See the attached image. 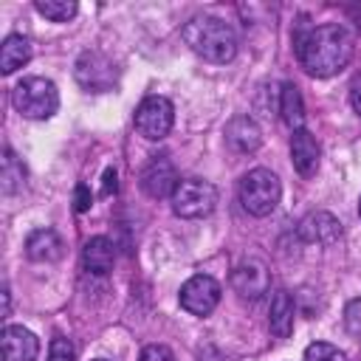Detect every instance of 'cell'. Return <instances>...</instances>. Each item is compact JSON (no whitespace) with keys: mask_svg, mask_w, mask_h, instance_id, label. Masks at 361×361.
<instances>
[{"mask_svg":"<svg viewBox=\"0 0 361 361\" xmlns=\"http://www.w3.org/2000/svg\"><path fill=\"white\" fill-rule=\"evenodd\" d=\"M296 56L310 76H336L353 59V34L338 23L316 25L296 39Z\"/></svg>","mask_w":361,"mask_h":361,"instance_id":"cell-1","label":"cell"},{"mask_svg":"<svg viewBox=\"0 0 361 361\" xmlns=\"http://www.w3.org/2000/svg\"><path fill=\"white\" fill-rule=\"evenodd\" d=\"M186 45L206 62L226 65L237 56V34L220 17H192L183 25Z\"/></svg>","mask_w":361,"mask_h":361,"instance_id":"cell-2","label":"cell"},{"mask_svg":"<svg viewBox=\"0 0 361 361\" xmlns=\"http://www.w3.org/2000/svg\"><path fill=\"white\" fill-rule=\"evenodd\" d=\"M279 197H282V183L271 169L257 166V169L243 175V180H240V203H243V209L248 214H254V217L271 214L276 209Z\"/></svg>","mask_w":361,"mask_h":361,"instance_id":"cell-3","label":"cell"},{"mask_svg":"<svg viewBox=\"0 0 361 361\" xmlns=\"http://www.w3.org/2000/svg\"><path fill=\"white\" fill-rule=\"evenodd\" d=\"M11 102L25 118H51L59 107V93L56 85L45 76H25L23 82H17Z\"/></svg>","mask_w":361,"mask_h":361,"instance_id":"cell-4","label":"cell"},{"mask_svg":"<svg viewBox=\"0 0 361 361\" xmlns=\"http://www.w3.org/2000/svg\"><path fill=\"white\" fill-rule=\"evenodd\" d=\"M217 206V189L209 180L200 178H186L178 183L175 195H172V212L183 220H197L212 214Z\"/></svg>","mask_w":361,"mask_h":361,"instance_id":"cell-5","label":"cell"},{"mask_svg":"<svg viewBox=\"0 0 361 361\" xmlns=\"http://www.w3.org/2000/svg\"><path fill=\"white\" fill-rule=\"evenodd\" d=\"M172 121H175V110H172V102L164 96H147L135 107V130L147 141L166 138L172 130Z\"/></svg>","mask_w":361,"mask_h":361,"instance_id":"cell-6","label":"cell"},{"mask_svg":"<svg viewBox=\"0 0 361 361\" xmlns=\"http://www.w3.org/2000/svg\"><path fill=\"white\" fill-rule=\"evenodd\" d=\"M76 82L85 87V90H90V93H104V90H110L113 85H116V65H113V59H107L104 54H99V51H85L79 59H76Z\"/></svg>","mask_w":361,"mask_h":361,"instance_id":"cell-7","label":"cell"},{"mask_svg":"<svg viewBox=\"0 0 361 361\" xmlns=\"http://www.w3.org/2000/svg\"><path fill=\"white\" fill-rule=\"evenodd\" d=\"M220 302V282L209 274H195L180 288V307L192 316H209Z\"/></svg>","mask_w":361,"mask_h":361,"instance_id":"cell-8","label":"cell"},{"mask_svg":"<svg viewBox=\"0 0 361 361\" xmlns=\"http://www.w3.org/2000/svg\"><path fill=\"white\" fill-rule=\"evenodd\" d=\"M178 172H175V164L166 158V155H155L147 166H144V172H141V189L149 195V197H169V195H175V189H178Z\"/></svg>","mask_w":361,"mask_h":361,"instance_id":"cell-9","label":"cell"},{"mask_svg":"<svg viewBox=\"0 0 361 361\" xmlns=\"http://www.w3.org/2000/svg\"><path fill=\"white\" fill-rule=\"evenodd\" d=\"M0 353H3V361H34L39 353V341L28 327L6 324L0 336Z\"/></svg>","mask_w":361,"mask_h":361,"instance_id":"cell-10","label":"cell"},{"mask_svg":"<svg viewBox=\"0 0 361 361\" xmlns=\"http://www.w3.org/2000/svg\"><path fill=\"white\" fill-rule=\"evenodd\" d=\"M268 285H271V276H268V268L259 259H245L231 274V288L243 299H259L268 290Z\"/></svg>","mask_w":361,"mask_h":361,"instance_id":"cell-11","label":"cell"},{"mask_svg":"<svg viewBox=\"0 0 361 361\" xmlns=\"http://www.w3.org/2000/svg\"><path fill=\"white\" fill-rule=\"evenodd\" d=\"M299 237L305 243H316V245H333L341 237V223L338 217H333L330 212H310L302 223H299Z\"/></svg>","mask_w":361,"mask_h":361,"instance_id":"cell-12","label":"cell"},{"mask_svg":"<svg viewBox=\"0 0 361 361\" xmlns=\"http://www.w3.org/2000/svg\"><path fill=\"white\" fill-rule=\"evenodd\" d=\"M290 158H293V166L302 178L316 175V169H319V141H316V135L307 133V130H293Z\"/></svg>","mask_w":361,"mask_h":361,"instance_id":"cell-13","label":"cell"},{"mask_svg":"<svg viewBox=\"0 0 361 361\" xmlns=\"http://www.w3.org/2000/svg\"><path fill=\"white\" fill-rule=\"evenodd\" d=\"M226 141L237 152H254L262 144V133H259V127H257L254 118L237 116V118H231L226 124Z\"/></svg>","mask_w":361,"mask_h":361,"instance_id":"cell-14","label":"cell"},{"mask_svg":"<svg viewBox=\"0 0 361 361\" xmlns=\"http://www.w3.org/2000/svg\"><path fill=\"white\" fill-rule=\"evenodd\" d=\"M62 237L54 228H37L25 240V254L34 262H54L62 257Z\"/></svg>","mask_w":361,"mask_h":361,"instance_id":"cell-15","label":"cell"},{"mask_svg":"<svg viewBox=\"0 0 361 361\" xmlns=\"http://www.w3.org/2000/svg\"><path fill=\"white\" fill-rule=\"evenodd\" d=\"M116 259V245L107 237H90L82 248V265L87 274H107Z\"/></svg>","mask_w":361,"mask_h":361,"instance_id":"cell-16","label":"cell"},{"mask_svg":"<svg viewBox=\"0 0 361 361\" xmlns=\"http://www.w3.org/2000/svg\"><path fill=\"white\" fill-rule=\"evenodd\" d=\"M293 316H296V307H293V296L288 290H276L274 299H271V313H268V327L276 338H288L293 333Z\"/></svg>","mask_w":361,"mask_h":361,"instance_id":"cell-17","label":"cell"},{"mask_svg":"<svg viewBox=\"0 0 361 361\" xmlns=\"http://www.w3.org/2000/svg\"><path fill=\"white\" fill-rule=\"evenodd\" d=\"M31 59V42L23 34H8L0 45V71L8 76Z\"/></svg>","mask_w":361,"mask_h":361,"instance_id":"cell-18","label":"cell"},{"mask_svg":"<svg viewBox=\"0 0 361 361\" xmlns=\"http://www.w3.org/2000/svg\"><path fill=\"white\" fill-rule=\"evenodd\" d=\"M279 113H282V121H285L290 130H302V124H305V104H302L299 87H296L293 82H285V85H282V93H279Z\"/></svg>","mask_w":361,"mask_h":361,"instance_id":"cell-19","label":"cell"},{"mask_svg":"<svg viewBox=\"0 0 361 361\" xmlns=\"http://www.w3.org/2000/svg\"><path fill=\"white\" fill-rule=\"evenodd\" d=\"M0 180H3V192H6V195H14V192L23 186V180H25V169H23V164L17 161V155H14L11 149L3 152Z\"/></svg>","mask_w":361,"mask_h":361,"instance_id":"cell-20","label":"cell"},{"mask_svg":"<svg viewBox=\"0 0 361 361\" xmlns=\"http://www.w3.org/2000/svg\"><path fill=\"white\" fill-rule=\"evenodd\" d=\"M34 8H37L42 17L54 20V23H68V20L76 17V11H79V6H76L73 0H37Z\"/></svg>","mask_w":361,"mask_h":361,"instance_id":"cell-21","label":"cell"},{"mask_svg":"<svg viewBox=\"0 0 361 361\" xmlns=\"http://www.w3.org/2000/svg\"><path fill=\"white\" fill-rule=\"evenodd\" d=\"M305 361H347V355L327 341H313L305 350Z\"/></svg>","mask_w":361,"mask_h":361,"instance_id":"cell-22","label":"cell"},{"mask_svg":"<svg viewBox=\"0 0 361 361\" xmlns=\"http://www.w3.org/2000/svg\"><path fill=\"white\" fill-rule=\"evenodd\" d=\"M76 353H73V344L65 338V336H56L48 347V361H73Z\"/></svg>","mask_w":361,"mask_h":361,"instance_id":"cell-23","label":"cell"},{"mask_svg":"<svg viewBox=\"0 0 361 361\" xmlns=\"http://www.w3.org/2000/svg\"><path fill=\"white\" fill-rule=\"evenodd\" d=\"M344 327H347L353 336H361V299H353V302L344 307Z\"/></svg>","mask_w":361,"mask_h":361,"instance_id":"cell-24","label":"cell"},{"mask_svg":"<svg viewBox=\"0 0 361 361\" xmlns=\"http://www.w3.org/2000/svg\"><path fill=\"white\" fill-rule=\"evenodd\" d=\"M138 361H175V355H172V350L164 347V344H149V347L141 350V358H138Z\"/></svg>","mask_w":361,"mask_h":361,"instance_id":"cell-25","label":"cell"},{"mask_svg":"<svg viewBox=\"0 0 361 361\" xmlns=\"http://www.w3.org/2000/svg\"><path fill=\"white\" fill-rule=\"evenodd\" d=\"M73 209H76V212H87V209H90V189H87L85 183H79V186H76Z\"/></svg>","mask_w":361,"mask_h":361,"instance_id":"cell-26","label":"cell"},{"mask_svg":"<svg viewBox=\"0 0 361 361\" xmlns=\"http://www.w3.org/2000/svg\"><path fill=\"white\" fill-rule=\"evenodd\" d=\"M350 104H353V110L361 116V73H355V79H353V85H350Z\"/></svg>","mask_w":361,"mask_h":361,"instance_id":"cell-27","label":"cell"},{"mask_svg":"<svg viewBox=\"0 0 361 361\" xmlns=\"http://www.w3.org/2000/svg\"><path fill=\"white\" fill-rule=\"evenodd\" d=\"M197 358H200V361H226V358H223V355H220L214 347H206V350H200V355H197Z\"/></svg>","mask_w":361,"mask_h":361,"instance_id":"cell-28","label":"cell"},{"mask_svg":"<svg viewBox=\"0 0 361 361\" xmlns=\"http://www.w3.org/2000/svg\"><path fill=\"white\" fill-rule=\"evenodd\" d=\"M116 192V169H107L104 172V195Z\"/></svg>","mask_w":361,"mask_h":361,"instance_id":"cell-29","label":"cell"},{"mask_svg":"<svg viewBox=\"0 0 361 361\" xmlns=\"http://www.w3.org/2000/svg\"><path fill=\"white\" fill-rule=\"evenodd\" d=\"M96 361H107V358H96Z\"/></svg>","mask_w":361,"mask_h":361,"instance_id":"cell-30","label":"cell"},{"mask_svg":"<svg viewBox=\"0 0 361 361\" xmlns=\"http://www.w3.org/2000/svg\"><path fill=\"white\" fill-rule=\"evenodd\" d=\"M358 214H361V203H358Z\"/></svg>","mask_w":361,"mask_h":361,"instance_id":"cell-31","label":"cell"}]
</instances>
